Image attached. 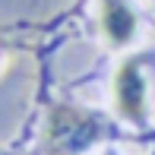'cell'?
Listing matches in <instances>:
<instances>
[{"mask_svg":"<svg viewBox=\"0 0 155 155\" xmlns=\"http://www.w3.org/2000/svg\"><path fill=\"white\" fill-rule=\"evenodd\" d=\"M108 124L101 114L79 104H51L48 108L45 133H41V152L45 155H79L104 139Z\"/></svg>","mask_w":155,"mask_h":155,"instance_id":"1","label":"cell"},{"mask_svg":"<svg viewBox=\"0 0 155 155\" xmlns=\"http://www.w3.org/2000/svg\"><path fill=\"white\" fill-rule=\"evenodd\" d=\"M101 32L111 48H124L136 35V16L124 0H101Z\"/></svg>","mask_w":155,"mask_h":155,"instance_id":"3","label":"cell"},{"mask_svg":"<svg viewBox=\"0 0 155 155\" xmlns=\"http://www.w3.org/2000/svg\"><path fill=\"white\" fill-rule=\"evenodd\" d=\"M143 63L146 57L120 60L114 70V79H111V101H114L117 117L136 127H143L149 117V86H146Z\"/></svg>","mask_w":155,"mask_h":155,"instance_id":"2","label":"cell"},{"mask_svg":"<svg viewBox=\"0 0 155 155\" xmlns=\"http://www.w3.org/2000/svg\"><path fill=\"white\" fill-rule=\"evenodd\" d=\"M0 155H13V152H6V149H0Z\"/></svg>","mask_w":155,"mask_h":155,"instance_id":"4","label":"cell"}]
</instances>
